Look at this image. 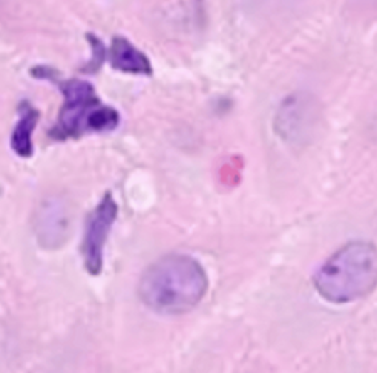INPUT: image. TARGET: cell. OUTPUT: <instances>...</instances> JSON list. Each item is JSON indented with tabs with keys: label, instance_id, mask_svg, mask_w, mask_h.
<instances>
[{
	"label": "cell",
	"instance_id": "obj_1",
	"mask_svg": "<svg viewBox=\"0 0 377 373\" xmlns=\"http://www.w3.org/2000/svg\"><path fill=\"white\" fill-rule=\"evenodd\" d=\"M209 277L191 255H166L149 266L138 284L146 306L163 315H181L201 303Z\"/></svg>",
	"mask_w": 377,
	"mask_h": 373
},
{
	"label": "cell",
	"instance_id": "obj_2",
	"mask_svg": "<svg viewBox=\"0 0 377 373\" xmlns=\"http://www.w3.org/2000/svg\"><path fill=\"white\" fill-rule=\"evenodd\" d=\"M376 281V248L362 241L345 244L313 277L317 293L333 304H346L366 297L374 290Z\"/></svg>",
	"mask_w": 377,
	"mask_h": 373
},
{
	"label": "cell",
	"instance_id": "obj_3",
	"mask_svg": "<svg viewBox=\"0 0 377 373\" xmlns=\"http://www.w3.org/2000/svg\"><path fill=\"white\" fill-rule=\"evenodd\" d=\"M60 90L65 95V103L49 134L55 140L78 139L89 132V119L102 102L94 86L78 78L60 83Z\"/></svg>",
	"mask_w": 377,
	"mask_h": 373
},
{
	"label": "cell",
	"instance_id": "obj_4",
	"mask_svg": "<svg viewBox=\"0 0 377 373\" xmlns=\"http://www.w3.org/2000/svg\"><path fill=\"white\" fill-rule=\"evenodd\" d=\"M118 206L111 192L103 195L102 201L91 212L86 220V229L82 244V253L87 273L100 275L103 270L105 246L112 226L117 220Z\"/></svg>",
	"mask_w": 377,
	"mask_h": 373
},
{
	"label": "cell",
	"instance_id": "obj_5",
	"mask_svg": "<svg viewBox=\"0 0 377 373\" xmlns=\"http://www.w3.org/2000/svg\"><path fill=\"white\" fill-rule=\"evenodd\" d=\"M109 62L117 71L138 75H152V65L147 56L134 46L127 38L120 36L112 38Z\"/></svg>",
	"mask_w": 377,
	"mask_h": 373
},
{
	"label": "cell",
	"instance_id": "obj_6",
	"mask_svg": "<svg viewBox=\"0 0 377 373\" xmlns=\"http://www.w3.org/2000/svg\"><path fill=\"white\" fill-rule=\"evenodd\" d=\"M18 114H21V119H18L11 135V148L18 157L29 159V157H33L34 154L33 132L36 130L41 114L28 102H23L18 106Z\"/></svg>",
	"mask_w": 377,
	"mask_h": 373
}]
</instances>
